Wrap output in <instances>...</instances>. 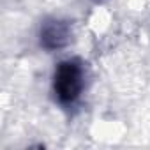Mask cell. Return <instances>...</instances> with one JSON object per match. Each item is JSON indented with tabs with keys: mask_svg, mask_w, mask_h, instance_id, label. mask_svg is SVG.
<instances>
[{
	"mask_svg": "<svg viewBox=\"0 0 150 150\" xmlns=\"http://www.w3.org/2000/svg\"><path fill=\"white\" fill-rule=\"evenodd\" d=\"M39 41L41 46L48 51H55V50H62L69 44L71 41V27L67 21L51 18L46 20L41 25V32H39Z\"/></svg>",
	"mask_w": 150,
	"mask_h": 150,
	"instance_id": "cell-2",
	"label": "cell"
},
{
	"mask_svg": "<svg viewBox=\"0 0 150 150\" xmlns=\"http://www.w3.org/2000/svg\"><path fill=\"white\" fill-rule=\"evenodd\" d=\"M85 87V67L78 58H69L57 65L53 76L55 99L62 106L74 104Z\"/></svg>",
	"mask_w": 150,
	"mask_h": 150,
	"instance_id": "cell-1",
	"label": "cell"
}]
</instances>
